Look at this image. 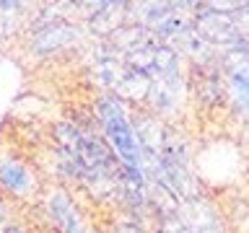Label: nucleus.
<instances>
[{"label": "nucleus", "mask_w": 249, "mask_h": 233, "mask_svg": "<svg viewBox=\"0 0 249 233\" xmlns=\"http://www.w3.org/2000/svg\"><path fill=\"white\" fill-rule=\"evenodd\" d=\"M96 119L101 124L109 148L114 150V158L120 161V171L127 176L130 184L143 186V153H140L138 132L120 106L114 96H99L96 101Z\"/></svg>", "instance_id": "f257e3e1"}, {"label": "nucleus", "mask_w": 249, "mask_h": 233, "mask_svg": "<svg viewBox=\"0 0 249 233\" xmlns=\"http://www.w3.org/2000/svg\"><path fill=\"white\" fill-rule=\"evenodd\" d=\"M34 186H36V179L26 163L16 158V155L0 153V189L16 200H26L31 197Z\"/></svg>", "instance_id": "f03ea898"}, {"label": "nucleus", "mask_w": 249, "mask_h": 233, "mask_svg": "<svg viewBox=\"0 0 249 233\" xmlns=\"http://www.w3.org/2000/svg\"><path fill=\"white\" fill-rule=\"evenodd\" d=\"M47 210H50L54 225L62 231V233H86V223L78 207L73 205L70 194L65 192H54L50 200H47Z\"/></svg>", "instance_id": "7ed1b4c3"}, {"label": "nucleus", "mask_w": 249, "mask_h": 233, "mask_svg": "<svg viewBox=\"0 0 249 233\" xmlns=\"http://www.w3.org/2000/svg\"><path fill=\"white\" fill-rule=\"evenodd\" d=\"M231 85H233V91H236L239 99L249 101V57L241 67L231 70Z\"/></svg>", "instance_id": "20e7f679"}]
</instances>
